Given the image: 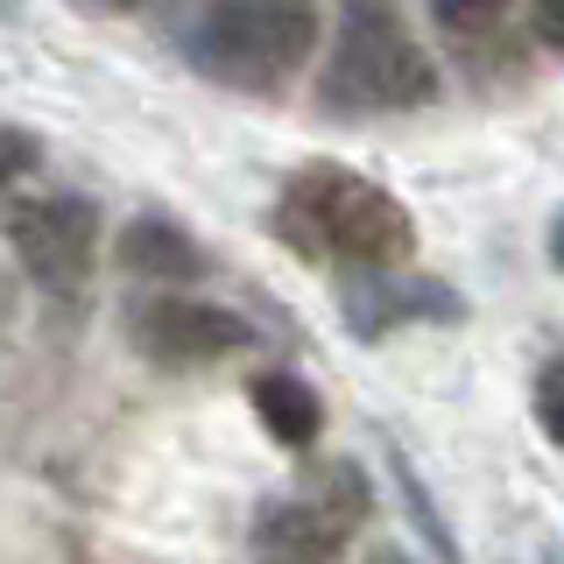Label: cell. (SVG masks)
Wrapping results in <instances>:
<instances>
[{"label": "cell", "mask_w": 564, "mask_h": 564, "mask_svg": "<svg viewBox=\"0 0 564 564\" xmlns=\"http://www.w3.org/2000/svg\"><path fill=\"white\" fill-rule=\"evenodd\" d=\"M113 261H120L134 282H149V290H191V282H205V269H212L205 247L191 240L176 219H163V212H141V219L120 226Z\"/></svg>", "instance_id": "8992f818"}, {"label": "cell", "mask_w": 564, "mask_h": 564, "mask_svg": "<svg viewBox=\"0 0 564 564\" xmlns=\"http://www.w3.org/2000/svg\"><path fill=\"white\" fill-rule=\"evenodd\" d=\"M445 29H487L494 14H508V0H431Z\"/></svg>", "instance_id": "7c38bea8"}, {"label": "cell", "mask_w": 564, "mask_h": 564, "mask_svg": "<svg viewBox=\"0 0 564 564\" xmlns=\"http://www.w3.org/2000/svg\"><path fill=\"white\" fill-rule=\"evenodd\" d=\"M8 240H14L22 275L43 296H64V304H78V296L93 290V269H99V254H106L99 205L78 198V191H43V198H29L8 219Z\"/></svg>", "instance_id": "277c9868"}, {"label": "cell", "mask_w": 564, "mask_h": 564, "mask_svg": "<svg viewBox=\"0 0 564 564\" xmlns=\"http://www.w3.org/2000/svg\"><path fill=\"white\" fill-rule=\"evenodd\" d=\"M536 431L551 437V445L564 437V416H557V360H551V367L536 375Z\"/></svg>", "instance_id": "4fadbf2b"}, {"label": "cell", "mask_w": 564, "mask_h": 564, "mask_svg": "<svg viewBox=\"0 0 564 564\" xmlns=\"http://www.w3.org/2000/svg\"><path fill=\"white\" fill-rule=\"evenodd\" d=\"M254 416H261V431L275 437L282 452H304L317 445V431H325V402H317V388L304 375H282V367H269V375H254Z\"/></svg>", "instance_id": "ba28073f"}, {"label": "cell", "mask_w": 564, "mask_h": 564, "mask_svg": "<svg viewBox=\"0 0 564 564\" xmlns=\"http://www.w3.org/2000/svg\"><path fill=\"white\" fill-rule=\"evenodd\" d=\"M184 43L198 70L240 85V93H269L311 57L317 8L311 0H205Z\"/></svg>", "instance_id": "3957f363"}, {"label": "cell", "mask_w": 564, "mask_h": 564, "mask_svg": "<svg viewBox=\"0 0 564 564\" xmlns=\"http://www.w3.org/2000/svg\"><path fill=\"white\" fill-rule=\"evenodd\" d=\"M14 14H22V0H0V22H14Z\"/></svg>", "instance_id": "2e32d148"}, {"label": "cell", "mask_w": 564, "mask_h": 564, "mask_svg": "<svg viewBox=\"0 0 564 564\" xmlns=\"http://www.w3.org/2000/svg\"><path fill=\"white\" fill-rule=\"evenodd\" d=\"M35 163H43V141L29 128H0V205L14 198V184H29Z\"/></svg>", "instance_id": "8fae6325"}, {"label": "cell", "mask_w": 564, "mask_h": 564, "mask_svg": "<svg viewBox=\"0 0 564 564\" xmlns=\"http://www.w3.org/2000/svg\"><path fill=\"white\" fill-rule=\"evenodd\" d=\"M339 543H346V536H339V529H325L304 501L261 508V529H254V551L269 557V564H325Z\"/></svg>", "instance_id": "9c48e42d"}, {"label": "cell", "mask_w": 564, "mask_h": 564, "mask_svg": "<svg viewBox=\"0 0 564 564\" xmlns=\"http://www.w3.org/2000/svg\"><path fill=\"white\" fill-rule=\"evenodd\" d=\"M0 317H8V282H0Z\"/></svg>", "instance_id": "e0dca14e"}, {"label": "cell", "mask_w": 564, "mask_h": 564, "mask_svg": "<svg viewBox=\"0 0 564 564\" xmlns=\"http://www.w3.org/2000/svg\"><path fill=\"white\" fill-rule=\"evenodd\" d=\"M367 564H410V557H402V551H395V543H381V551H375V557H367Z\"/></svg>", "instance_id": "9a60e30c"}, {"label": "cell", "mask_w": 564, "mask_h": 564, "mask_svg": "<svg viewBox=\"0 0 564 564\" xmlns=\"http://www.w3.org/2000/svg\"><path fill=\"white\" fill-rule=\"evenodd\" d=\"M437 93V70L402 29L395 0H339V35H332L317 99L332 113H402Z\"/></svg>", "instance_id": "6da1fadb"}, {"label": "cell", "mask_w": 564, "mask_h": 564, "mask_svg": "<svg viewBox=\"0 0 564 564\" xmlns=\"http://www.w3.org/2000/svg\"><path fill=\"white\" fill-rule=\"evenodd\" d=\"M536 35H543V43H557V0H536Z\"/></svg>", "instance_id": "5bb4252c"}, {"label": "cell", "mask_w": 564, "mask_h": 564, "mask_svg": "<svg viewBox=\"0 0 564 564\" xmlns=\"http://www.w3.org/2000/svg\"><path fill=\"white\" fill-rule=\"evenodd\" d=\"M99 8H134V0H99Z\"/></svg>", "instance_id": "ac0fdd59"}, {"label": "cell", "mask_w": 564, "mask_h": 564, "mask_svg": "<svg viewBox=\"0 0 564 564\" xmlns=\"http://www.w3.org/2000/svg\"><path fill=\"white\" fill-rule=\"evenodd\" d=\"M128 339H134V352H149L155 367H212V360H226V352L254 346V325L226 304H205V296L155 290L128 311Z\"/></svg>", "instance_id": "5b68a950"}, {"label": "cell", "mask_w": 564, "mask_h": 564, "mask_svg": "<svg viewBox=\"0 0 564 564\" xmlns=\"http://www.w3.org/2000/svg\"><path fill=\"white\" fill-rule=\"evenodd\" d=\"M296 501H304L325 529H339V536H346V529L367 516V480L346 466V458H339V466H311V480H304Z\"/></svg>", "instance_id": "30bf717a"}, {"label": "cell", "mask_w": 564, "mask_h": 564, "mask_svg": "<svg viewBox=\"0 0 564 564\" xmlns=\"http://www.w3.org/2000/svg\"><path fill=\"white\" fill-rule=\"evenodd\" d=\"M282 226L296 234V247H317V254L352 261V269H395L416 247L410 205L352 170H304L282 198Z\"/></svg>", "instance_id": "7a4b0ae2"}, {"label": "cell", "mask_w": 564, "mask_h": 564, "mask_svg": "<svg viewBox=\"0 0 564 564\" xmlns=\"http://www.w3.org/2000/svg\"><path fill=\"white\" fill-rule=\"evenodd\" d=\"M346 317L360 332H388V325H410V317H458V304L437 282H416V290H402L388 269H360L346 282Z\"/></svg>", "instance_id": "52a82bcc"}]
</instances>
